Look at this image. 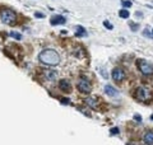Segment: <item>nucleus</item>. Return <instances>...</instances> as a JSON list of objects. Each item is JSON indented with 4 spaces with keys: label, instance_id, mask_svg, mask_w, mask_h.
Here are the masks:
<instances>
[{
    "label": "nucleus",
    "instance_id": "1",
    "mask_svg": "<svg viewBox=\"0 0 153 145\" xmlns=\"http://www.w3.org/2000/svg\"><path fill=\"white\" fill-rule=\"evenodd\" d=\"M38 60L47 66H56L60 62V56L55 50H43L38 55Z\"/></svg>",
    "mask_w": 153,
    "mask_h": 145
},
{
    "label": "nucleus",
    "instance_id": "2",
    "mask_svg": "<svg viewBox=\"0 0 153 145\" xmlns=\"http://www.w3.org/2000/svg\"><path fill=\"white\" fill-rule=\"evenodd\" d=\"M0 18H1V22L5 24H13L17 19V15L15 13L10 10V9H3L0 12Z\"/></svg>",
    "mask_w": 153,
    "mask_h": 145
},
{
    "label": "nucleus",
    "instance_id": "3",
    "mask_svg": "<svg viewBox=\"0 0 153 145\" xmlns=\"http://www.w3.org/2000/svg\"><path fill=\"white\" fill-rule=\"evenodd\" d=\"M135 98L138 99V101L148 102V101H151V99L153 98V96H152L151 90L148 89V88H146V87H139L137 89V92H135Z\"/></svg>",
    "mask_w": 153,
    "mask_h": 145
},
{
    "label": "nucleus",
    "instance_id": "4",
    "mask_svg": "<svg viewBox=\"0 0 153 145\" xmlns=\"http://www.w3.org/2000/svg\"><path fill=\"white\" fill-rule=\"evenodd\" d=\"M138 67L143 75H153V65L146 60H140L138 62Z\"/></svg>",
    "mask_w": 153,
    "mask_h": 145
},
{
    "label": "nucleus",
    "instance_id": "5",
    "mask_svg": "<svg viewBox=\"0 0 153 145\" xmlns=\"http://www.w3.org/2000/svg\"><path fill=\"white\" fill-rule=\"evenodd\" d=\"M76 87H78V89H79L82 93H89V92L92 90V85H91V83H89L87 79H84V78H82V79L78 81Z\"/></svg>",
    "mask_w": 153,
    "mask_h": 145
},
{
    "label": "nucleus",
    "instance_id": "6",
    "mask_svg": "<svg viewBox=\"0 0 153 145\" xmlns=\"http://www.w3.org/2000/svg\"><path fill=\"white\" fill-rule=\"evenodd\" d=\"M112 79L115 81H121L125 79V72L123 69H120V67H115L114 70H112Z\"/></svg>",
    "mask_w": 153,
    "mask_h": 145
},
{
    "label": "nucleus",
    "instance_id": "7",
    "mask_svg": "<svg viewBox=\"0 0 153 145\" xmlns=\"http://www.w3.org/2000/svg\"><path fill=\"white\" fill-rule=\"evenodd\" d=\"M65 22H66V19H65V17H63V15H54L50 19L51 26H60V24H64Z\"/></svg>",
    "mask_w": 153,
    "mask_h": 145
},
{
    "label": "nucleus",
    "instance_id": "8",
    "mask_svg": "<svg viewBox=\"0 0 153 145\" xmlns=\"http://www.w3.org/2000/svg\"><path fill=\"white\" fill-rule=\"evenodd\" d=\"M59 88H60V90H63V92L69 93L70 92V83L66 79H61L59 81Z\"/></svg>",
    "mask_w": 153,
    "mask_h": 145
},
{
    "label": "nucleus",
    "instance_id": "9",
    "mask_svg": "<svg viewBox=\"0 0 153 145\" xmlns=\"http://www.w3.org/2000/svg\"><path fill=\"white\" fill-rule=\"evenodd\" d=\"M105 93L107 94V96H110V97H115L116 94H118V90L112 87V85H106L105 87Z\"/></svg>",
    "mask_w": 153,
    "mask_h": 145
},
{
    "label": "nucleus",
    "instance_id": "10",
    "mask_svg": "<svg viewBox=\"0 0 153 145\" xmlns=\"http://www.w3.org/2000/svg\"><path fill=\"white\" fill-rule=\"evenodd\" d=\"M56 75H57V72L54 71V70H46L45 71V78H46L47 80H55Z\"/></svg>",
    "mask_w": 153,
    "mask_h": 145
},
{
    "label": "nucleus",
    "instance_id": "11",
    "mask_svg": "<svg viewBox=\"0 0 153 145\" xmlns=\"http://www.w3.org/2000/svg\"><path fill=\"white\" fill-rule=\"evenodd\" d=\"M143 143L144 144H153V133L148 131V133L143 136Z\"/></svg>",
    "mask_w": 153,
    "mask_h": 145
},
{
    "label": "nucleus",
    "instance_id": "12",
    "mask_svg": "<svg viewBox=\"0 0 153 145\" xmlns=\"http://www.w3.org/2000/svg\"><path fill=\"white\" fill-rule=\"evenodd\" d=\"M85 103H87L88 106H91V107H93V108H96V107H97V105H98V99H97V98H92V97H89V98L85 99Z\"/></svg>",
    "mask_w": 153,
    "mask_h": 145
},
{
    "label": "nucleus",
    "instance_id": "13",
    "mask_svg": "<svg viewBox=\"0 0 153 145\" xmlns=\"http://www.w3.org/2000/svg\"><path fill=\"white\" fill-rule=\"evenodd\" d=\"M75 29H76V31H75V36H76V37H82V36L87 34V32L84 31V28H83L82 26H78Z\"/></svg>",
    "mask_w": 153,
    "mask_h": 145
},
{
    "label": "nucleus",
    "instance_id": "14",
    "mask_svg": "<svg viewBox=\"0 0 153 145\" xmlns=\"http://www.w3.org/2000/svg\"><path fill=\"white\" fill-rule=\"evenodd\" d=\"M119 15H120V18H124V19H128L129 15H130V13L128 12V9H121V10L119 12Z\"/></svg>",
    "mask_w": 153,
    "mask_h": 145
},
{
    "label": "nucleus",
    "instance_id": "15",
    "mask_svg": "<svg viewBox=\"0 0 153 145\" xmlns=\"http://www.w3.org/2000/svg\"><path fill=\"white\" fill-rule=\"evenodd\" d=\"M121 5H123L124 8H130L132 7V1H130V0H123V1H121Z\"/></svg>",
    "mask_w": 153,
    "mask_h": 145
},
{
    "label": "nucleus",
    "instance_id": "16",
    "mask_svg": "<svg viewBox=\"0 0 153 145\" xmlns=\"http://www.w3.org/2000/svg\"><path fill=\"white\" fill-rule=\"evenodd\" d=\"M10 36L13 38H15V40H22V34L18 33V32H10Z\"/></svg>",
    "mask_w": 153,
    "mask_h": 145
},
{
    "label": "nucleus",
    "instance_id": "17",
    "mask_svg": "<svg viewBox=\"0 0 153 145\" xmlns=\"http://www.w3.org/2000/svg\"><path fill=\"white\" fill-rule=\"evenodd\" d=\"M103 26L107 27V28H109V29H112V28H114V27H112V24L110 23L109 21H105V22H103Z\"/></svg>",
    "mask_w": 153,
    "mask_h": 145
},
{
    "label": "nucleus",
    "instance_id": "18",
    "mask_svg": "<svg viewBox=\"0 0 153 145\" xmlns=\"http://www.w3.org/2000/svg\"><path fill=\"white\" fill-rule=\"evenodd\" d=\"M134 120H135L137 122H142V116L137 115V113H135V115H134Z\"/></svg>",
    "mask_w": 153,
    "mask_h": 145
},
{
    "label": "nucleus",
    "instance_id": "19",
    "mask_svg": "<svg viewBox=\"0 0 153 145\" xmlns=\"http://www.w3.org/2000/svg\"><path fill=\"white\" fill-rule=\"evenodd\" d=\"M116 134H119V129L118 127H112L111 129V135H116Z\"/></svg>",
    "mask_w": 153,
    "mask_h": 145
},
{
    "label": "nucleus",
    "instance_id": "20",
    "mask_svg": "<svg viewBox=\"0 0 153 145\" xmlns=\"http://www.w3.org/2000/svg\"><path fill=\"white\" fill-rule=\"evenodd\" d=\"M60 101H61V103H63V105H69V103H70L68 98H61Z\"/></svg>",
    "mask_w": 153,
    "mask_h": 145
},
{
    "label": "nucleus",
    "instance_id": "21",
    "mask_svg": "<svg viewBox=\"0 0 153 145\" xmlns=\"http://www.w3.org/2000/svg\"><path fill=\"white\" fill-rule=\"evenodd\" d=\"M35 15L37 17V18H43V14H42V13H38V12H37V13H35Z\"/></svg>",
    "mask_w": 153,
    "mask_h": 145
},
{
    "label": "nucleus",
    "instance_id": "22",
    "mask_svg": "<svg viewBox=\"0 0 153 145\" xmlns=\"http://www.w3.org/2000/svg\"><path fill=\"white\" fill-rule=\"evenodd\" d=\"M151 119H152V120H153V115H152V117H151Z\"/></svg>",
    "mask_w": 153,
    "mask_h": 145
}]
</instances>
